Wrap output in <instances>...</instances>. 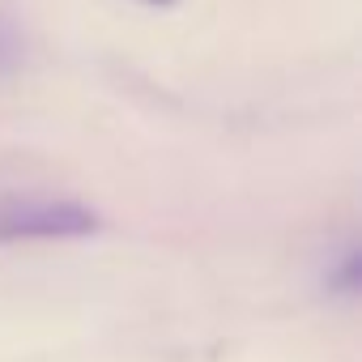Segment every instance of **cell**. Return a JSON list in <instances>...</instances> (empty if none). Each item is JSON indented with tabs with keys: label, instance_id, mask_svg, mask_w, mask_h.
Here are the masks:
<instances>
[{
	"label": "cell",
	"instance_id": "7a4b0ae2",
	"mask_svg": "<svg viewBox=\"0 0 362 362\" xmlns=\"http://www.w3.org/2000/svg\"><path fill=\"white\" fill-rule=\"evenodd\" d=\"M22 52H26V43H22V30H18V22L0 9V77L5 73H13L18 64H22Z\"/></svg>",
	"mask_w": 362,
	"mask_h": 362
},
{
	"label": "cell",
	"instance_id": "6da1fadb",
	"mask_svg": "<svg viewBox=\"0 0 362 362\" xmlns=\"http://www.w3.org/2000/svg\"><path fill=\"white\" fill-rule=\"evenodd\" d=\"M98 226L94 209L52 197H0V243L18 239H77Z\"/></svg>",
	"mask_w": 362,
	"mask_h": 362
},
{
	"label": "cell",
	"instance_id": "3957f363",
	"mask_svg": "<svg viewBox=\"0 0 362 362\" xmlns=\"http://www.w3.org/2000/svg\"><path fill=\"white\" fill-rule=\"evenodd\" d=\"M149 5H170V0H149Z\"/></svg>",
	"mask_w": 362,
	"mask_h": 362
}]
</instances>
